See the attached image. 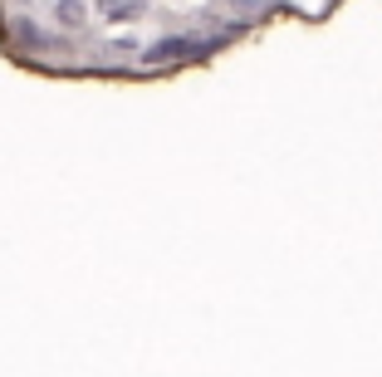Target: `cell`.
<instances>
[{"mask_svg": "<svg viewBox=\"0 0 382 377\" xmlns=\"http://www.w3.org/2000/svg\"><path fill=\"white\" fill-rule=\"evenodd\" d=\"M348 0H0V59L54 84H172Z\"/></svg>", "mask_w": 382, "mask_h": 377, "instance_id": "obj_1", "label": "cell"}]
</instances>
